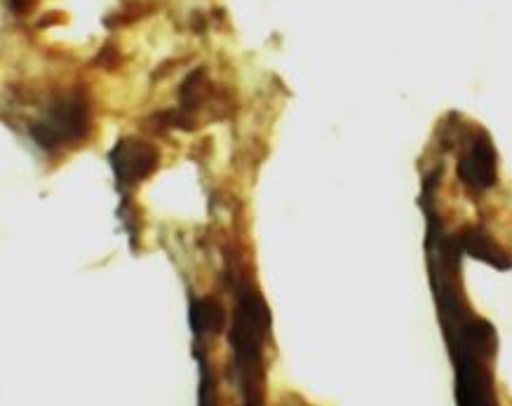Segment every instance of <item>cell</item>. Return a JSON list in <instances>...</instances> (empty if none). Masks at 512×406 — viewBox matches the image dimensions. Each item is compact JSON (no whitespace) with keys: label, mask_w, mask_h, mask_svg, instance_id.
Wrapping results in <instances>:
<instances>
[{"label":"cell","mask_w":512,"mask_h":406,"mask_svg":"<svg viewBox=\"0 0 512 406\" xmlns=\"http://www.w3.org/2000/svg\"><path fill=\"white\" fill-rule=\"evenodd\" d=\"M224 324V310L217 301H195L191 308V327L198 336H207V334H217Z\"/></svg>","instance_id":"cell-3"},{"label":"cell","mask_w":512,"mask_h":406,"mask_svg":"<svg viewBox=\"0 0 512 406\" xmlns=\"http://www.w3.org/2000/svg\"><path fill=\"white\" fill-rule=\"evenodd\" d=\"M268 329V313L264 301L249 292L240 294V306L235 313L233 324V348L235 364H238L242 388H245L247 406H259L261 402V350H264V336Z\"/></svg>","instance_id":"cell-1"},{"label":"cell","mask_w":512,"mask_h":406,"mask_svg":"<svg viewBox=\"0 0 512 406\" xmlns=\"http://www.w3.org/2000/svg\"><path fill=\"white\" fill-rule=\"evenodd\" d=\"M496 158L494 151H491L489 141L482 139L477 141L470 151L468 158L461 162V177L468 181L473 188H487L496 177Z\"/></svg>","instance_id":"cell-2"}]
</instances>
